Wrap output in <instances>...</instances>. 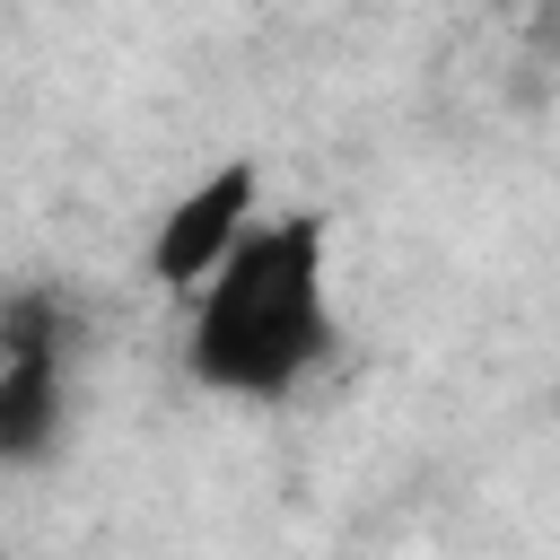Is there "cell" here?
<instances>
[{
	"label": "cell",
	"instance_id": "obj_1",
	"mask_svg": "<svg viewBox=\"0 0 560 560\" xmlns=\"http://www.w3.org/2000/svg\"><path fill=\"white\" fill-rule=\"evenodd\" d=\"M332 341L324 315V210L245 219V236L192 289L184 368L210 394H289Z\"/></svg>",
	"mask_w": 560,
	"mask_h": 560
},
{
	"label": "cell",
	"instance_id": "obj_2",
	"mask_svg": "<svg viewBox=\"0 0 560 560\" xmlns=\"http://www.w3.org/2000/svg\"><path fill=\"white\" fill-rule=\"evenodd\" d=\"M262 210V166L254 158H228V166H210L201 184H184L175 192V210L158 219V236H149V280L158 289H175V298H192L201 280H210V262L245 236V219Z\"/></svg>",
	"mask_w": 560,
	"mask_h": 560
}]
</instances>
